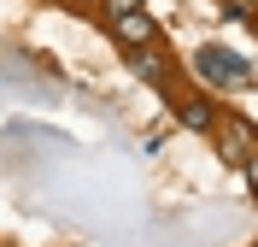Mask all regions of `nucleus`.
I'll return each instance as SVG.
<instances>
[{
	"label": "nucleus",
	"instance_id": "3",
	"mask_svg": "<svg viewBox=\"0 0 258 247\" xmlns=\"http://www.w3.org/2000/svg\"><path fill=\"white\" fill-rule=\"evenodd\" d=\"M129 71H141L147 82H164V77H170V65H164L159 47H135V53H129Z\"/></svg>",
	"mask_w": 258,
	"mask_h": 247
},
{
	"label": "nucleus",
	"instance_id": "4",
	"mask_svg": "<svg viewBox=\"0 0 258 247\" xmlns=\"http://www.w3.org/2000/svg\"><path fill=\"white\" fill-rule=\"evenodd\" d=\"M182 124H188V130H211V124H217V106H211L206 94H188L182 100Z\"/></svg>",
	"mask_w": 258,
	"mask_h": 247
},
{
	"label": "nucleus",
	"instance_id": "1",
	"mask_svg": "<svg viewBox=\"0 0 258 247\" xmlns=\"http://www.w3.org/2000/svg\"><path fill=\"white\" fill-rule=\"evenodd\" d=\"M194 65H200L206 82H217V88H246V82H252V65H246L241 53H223V47H200Z\"/></svg>",
	"mask_w": 258,
	"mask_h": 247
},
{
	"label": "nucleus",
	"instance_id": "5",
	"mask_svg": "<svg viewBox=\"0 0 258 247\" xmlns=\"http://www.w3.org/2000/svg\"><path fill=\"white\" fill-rule=\"evenodd\" d=\"M100 6V18L112 24V18H123V12H141V0H94Z\"/></svg>",
	"mask_w": 258,
	"mask_h": 247
},
{
	"label": "nucleus",
	"instance_id": "2",
	"mask_svg": "<svg viewBox=\"0 0 258 247\" xmlns=\"http://www.w3.org/2000/svg\"><path fill=\"white\" fill-rule=\"evenodd\" d=\"M112 35H117V47H123V53H135V47H153V41H159V24H153L147 6H141V12L112 18Z\"/></svg>",
	"mask_w": 258,
	"mask_h": 247
},
{
	"label": "nucleus",
	"instance_id": "6",
	"mask_svg": "<svg viewBox=\"0 0 258 247\" xmlns=\"http://www.w3.org/2000/svg\"><path fill=\"white\" fill-rule=\"evenodd\" d=\"M71 6H77V12H88V6H94V0H71Z\"/></svg>",
	"mask_w": 258,
	"mask_h": 247
}]
</instances>
